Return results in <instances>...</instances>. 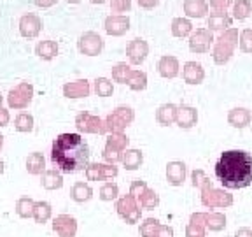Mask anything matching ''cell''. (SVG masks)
Wrapping results in <instances>:
<instances>
[{"mask_svg":"<svg viewBox=\"0 0 252 237\" xmlns=\"http://www.w3.org/2000/svg\"><path fill=\"white\" fill-rule=\"evenodd\" d=\"M125 126H126V121L119 115H116V113H114V115H110L109 118H107V128H109V130L121 132Z\"/></svg>","mask_w":252,"mask_h":237,"instance_id":"obj_31","label":"cell"},{"mask_svg":"<svg viewBox=\"0 0 252 237\" xmlns=\"http://www.w3.org/2000/svg\"><path fill=\"white\" fill-rule=\"evenodd\" d=\"M251 12H252L251 0H238L233 5V16H235L236 20H245V18H249Z\"/></svg>","mask_w":252,"mask_h":237,"instance_id":"obj_26","label":"cell"},{"mask_svg":"<svg viewBox=\"0 0 252 237\" xmlns=\"http://www.w3.org/2000/svg\"><path fill=\"white\" fill-rule=\"evenodd\" d=\"M182 76H184L186 83L189 84H200L205 78L203 67L196 62H188L184 65V71H182Z\"/></svg>","mask_w":252,"mask_h":237,"instance_id":"obj_12","label":"cell"},{"mask_svg":"<svg viewBox=\"0 0 252 237\" xmlns=\"http://www.w3.org/2000/svg\"><path fill=\"white\" fill-rule=\"evenodd\" d=\"M175 121L179 123V126H181V128H191V126L196 125V121H198L196 109H193V107H189V106L179 107Z\"/></svg>","mask_w":252,"mask_h":237,"instance_id":"obj_13","label":"cell"},{"mask_svg":"<svg viewBox=\"0 0 252 237\" xmlns=\"http://www.w3.org/2000/svg\"><path fill=\"white\" fill-rule=\"evenodd\" d=\"M116 195H118V186L112 185V183H107L102 188V192H100V197H102L103 200H110V198H114Z\"/></svg>","mask_w":252,"mask_h":237,"instance_id":"obj_34","label":"cell"},{"mask_svg":"<svg viewBox=\"0 0 252 237\" xmlns=\"http://www.w3.org/2000/svg\"><path fill=\"white\" fill-rule=\"evenodd\" d=\"M77 46H79V51L83 53V55L94 56L103 49V40L96 32H86V34H83V36L79 37Z\"/></svg>","mask_w":252,"mask_h":237,"instance_id":"obj_4","label":"cell"},{"mask_svg":"<svg viewBox=\"0 0 252 237\" xmlns=\"http://www.w3.org/2000/svg\"><path fill=\"white\" fill-rule=\"evenodd\" d=\"M228 119L236 128H244V126H247L251 123V113L247 109H244V107H236V109H233L229 113Z\"/></svg>","mask_w":252,"mask_h":237,"instance_id":"obj_18","label":"cell"},{"mask_svg":"<svg viewBox=\"0 0 252 237\" xmlns=\"http://www.w3.org/2000/svg\"><path fill=\"white\" fill-rule=\"evenodd\" d=\"M63 93L68 99H81V97H88L90 93V84L86 79H79L74 83H67L63 86Z\"/></svg>","mask_w":252,"mask_h":237,"instance_id":"obj_11","label":"cell"},{"mask_svg":"<svg viewBox=\"0 0 252 237\" xmlns=\"http://www.w3.org/2000/svg\"><path fill=\"white\" fill-rule=\"evenodd\" d=\"M27 169L30 174H39L44 170V157L40 153H32L27 158Z\"/></svg>","mask_w":252,"mask_h":237,"instance_id":"obj_27","label":"cell"},{"mask_svg":"<svg viewBox=\"0 0 252 237\" xmlns=\"http://www.w3.org/2000/svg\"><path fill=\"white\" fill-rule=\"evenodd\" d=\"M212 40H214L212 30L198 28L193 36H191V39H189V49L193 53H207L210 49Z\"/></svg>","mask_w":252,"mask_h":237,"instance_id":"obj_6","label":"cell"},{"mask_svg":"<svg viewBox=\"0 0 252 237\" xmlns=\"http://www.w3.org/2000/svg\"><path fill=\"white\" fill-rule=\"evenodd\" d=\"M128 144V137H125L123 134H119V132H116V134H112L109 137V141H107V148L105 151H110V153H119V151L125 150V146Z\"/></svg>","mask_w":252,"mask_h":237,"instance_id":"obj_23","label":"cell"},{"mask_svg":"<svg viewBox=\"0 0 252 237\" xmlns=\"http://www.w3.org/2000/svg\"><path fill=\"white\" fill-rule=\"evenodd\" d=\"M68 4H81V0H67Z\"/></svg>","mask_w":252,"mask_h":237,"instance_id":"obj_40","label":"cell"},{"mask_svg":"<svg viewBox=\"0 0 252 237\" xmlns=\"http://www.w3.org/2000/svg\"><path fill=\"white\" fill-rule=\"evenodd\" d=\"M14 126L18 132H32L33 130V116L28 115V113H21V115L16 116Z\"/></svg>","mask_w":252,"mask_h":237,"instance_id":"obj_25","label":"cell"},{"mask_svg":"<svg viewBox=\"0 0 252 237\" xmlns=\"http://www.w3.org/2000/svg\"><path fill=\"white\" fill-rule=\"evenodd\" d=\"M42 30V21H40L39 16L35 14H23L20 18V32L23 37L28 39H33L37 37Z\"/></svg>","mask_w":252,"mask_h":237,"instance_id":"obj_8","label":"cell"},{"mask_svg":"<svg viewBox=\"0 0 252 237\" xmlns=\"http://www.w3.org/2000/svg\"><path fill=\"white\" fill-rule=\"evenodd\" d=\"M236 42H238V30L228 28V30L217 39L216 49H214V60H216L217 63L228 62L233 49H235Z\"/></svg>","mask_w":252,"mask_h":237,"instance_id":"obj_3","label":"cell"},{"mask_svg":"<svg viewBox=\"0 0 252 237\" xmlns=\"http://www.w3.org/2000/svg\"><path fill=\"white\" fill-rule=\"evenodd\" d=\"M216 176L229 190L245 188L252 183V157L242 150L224 151L216 163Z\"/></svg>","mask_w":252,"mask_h":237,"instance_id":"obj_2","label":"cell"},{"mask_svg":"<svg viewBox=\"0 0 252 237\" xmlns=\"http://www.w3.org/2000/svg\"><path fill=\"white\" fill-rule=\"evenodd\" d=\"M9 123V113L0 107V126H5Z\"/></svg>","mask_w":252,"mask_h":237,"instance_id":"obj_38","label":"cell"},{"mask_svg":"<svg viewBox=\"0 0 252 237\" xmlns=\"http://www.w3.org/2000/svg\"><path fill=\"white\" fill-rule=\"evenodd\" d=\"M240 49L244 53H252V30H244L240 34Z\"/></svg>","mask_w":252,"mask_h":237,"instance_id":"obj_32","label":"cell"},{"mask_svg":"<svg viewBox=\"0 0 252 237\" xmlns=\"http://www.w3.org/2000/svg\"><path fill=\"white\" fill-rule=\"evenodd\" d=\"M94 91L98 97H110L114 86H112V81H109L107 78H96L94 79Z\"/></svg>","mask_w":252,"mask_h":237,"instance_id":"obj_28","label":"cell"},{"mask_svg":"<svg viewBox=\"0 0 252 237\" xmlns=\"http://www.w3.org/2000/svg\"><path fill=\"white\" fill-rule=\"evenodd\" d=\"M2 100H4V99H2V95H0V107H2Z\"/></svg>","mask_w":252,"mask_h":237,"instance_id":"obj_42","label":"cell"},{"mask_svg":"<svg viewBox=\"0 0 252 237\" xmlns=\"http://www.w3.org/2000/svg\"><path fill=\"white\" fill-rule=\"evenodd\" d=\"M158 69L163 78H175L179 74V62L175 56H163L158 63Z\"/></svg>","mask_w":252,"mask_h":237,"instance_id":"obj_15","label":"cell"},{"mask_svg":"<svg viewBox=\"0 0 252 237\" xmlns=\"http://www.w3.org/2000/svg\"><path fill=\"white\" fill-rule=\"evenodd\" d=\"M191 30H193V25H191L189 20H186V18H175V20L172 21V34L175 37L189 36Z\"/></svg>","mask_w":252,"mask_h":237,"instance_id":"obj_22","label":"cell"},{"mask_svg":"<svg viewBox=\"0 0 252 237\" xmlns=\"http://www.w3.org/2000/svg\"><path fill=\"white\" fill-rule=\"evenodd\" d=\"M2 144H4V137L0 135V148H2Z\"/></svg>","mask_w":252,"mask_h":237,"instance_id":"obj_41","label":"cell"},{"mask_svg":"<svg viewBox=\"0 0 252 237\" xmlns=\"http://www.w3.org/2000/svg\"><path fill=\"white\" fill-rule=\"evenodd\" d=\"M186 176V165L182 162H172L166 165V178L172 185H181Z\"/></svg>","mask_w":252,"mask_h":237,"instance_id":"obj_17","label":"cell"},{"mask_svg":"<svg viewBox=\"0 0 252 237\" xmlns=\"http://www.w3.org/2000/svg\"><path fill=\"white\" fill-rule=\"evenodd\" d=\"M42 185L46 186V188H60V186L63 185V179L56 170H47V172L44 174Z\"/></svg>","mask_w":252,"mask_h":237,"instance_id":"obj_30","label":"cell"},{"mask_svg":"<svg viewBox=\"0 0 252 237\" xmlns=\"http://www.w3.org/2000/svg\"><path fill=\"white\" fill-rule=\"evenodd\" d=\"M35 53L42 60H51L58 55V44L55 40H40L35 46Z\"/></svg>","mask_w":252,"mask_h":237,"instance_id":"obj_20","label":"cell"},{"mask_svg":"<svg viewBox=\"0 0 252 237\" xmlns=\"http://www.w3.org/2000/svg\"><path fill=\"white\" fill-rule=\"evenodd\" d=\"M175 118H177V107L173 104H165L156 113V119L161 125H170L172 121H175Z\"/></svg>","mask_w":252,"mask_h":237,"instance_id":"obj_21","label":"cell"},{"mask_svg":"<svg viewBox=\"0 0 252 237\" xmlns=\"http://www.w3.org/2000/svg\"><path fill=\"white\" fill-rule=\"evenodd\" d=\"M130 30V18L123 14H114L109 16L105 20V32L109 36H123Z\"/></svg>","mask_w":252,"mask_h":237,"instance_id":"obj_9","label":"cell"},{"mask_svg":"<svg viewBox=\"0 0 252 237\" xmlns=\"http://www.w3.org/2000/svg\"><path fill=\"white\" fill-rule=\"evenodd\" d=\"M35 2V5L37 7H42V9H46V7H51V5H55L58 0H33Z\"/></svg>","mask_w":252,"mask_h":237,"instance_id":"obj_36","label":"cell"},{"mask_svg":"<svg viewBox=\"0 0 252 237\" xmlns=\"http://www.w3.org/2000/svg\"><path fill=\"white\" fill-rule=\"evenodd\" d=\"M147 53H149V46H147V42L144 39H133L126 47V55L135 65H140L146 60Z\"/></svg>","mask_w":252,"mask_h":237,"instance_id":"obj_10","label":"cell"},{"mask_svg":"<svg viewBox=\"0 0 252 237\" xmlns=\"http://www.w3.org/2000/svg\"><path fill=\"white\" fill-rule=\"evenodd\" d=\"M51 160L63 172H77L90 163V146L79 134H60L53 142Z\"/></svg>","mask_w":252,"mask_h":237,"instance_id":"obj_1","label":"cell"},{"mask_svg":"<svg viewBox=\"0 0 252 237\" xmlns=\"http://www.w3.org/2000/svg\"><path fill=\"white\" fill-rule=\"evenodd\" d=\"M32 95H33V88L30 83H21L18 88L9 91V106L14 109H25L30 104Z\"/></svg>","mask_w":252,"mask_h":237,"instance_id":"obj_5","label":"cell"},{"mask_svg":"<svg viewBox=\"0 0 252 237\" xmlns=\"http://www.w3.org/2000/svg\"><path fill=\"white\" fill-rule=\"evenodd\" d=\"M231 27V18L226 11H216L209 18V28L210 30H228Z\"/></svg>","mask_w":252,"mask_h":237,"instance_id":"obj_16","label":"cell"},{"mask_svg":"<svg viewBox=\"0 0 252 237\" xmlns=\"http://www.w3.org/2000/svg\"><path fill=\"white\" fill-rule=\"evenodd\" d=\"M119 160L123 162V165L126 167V169H130V170H135L140 167L142 163V153L138 150H126L123 151V155L119 157Z\"/></svg>","mask_w":252,"mask_h":237,"instance_id":"obj_19","label":"cell"},{"mask_svg":"<svg viewBox=\"0 0 252 237\" xmlns=\"http://www.w3.org/2000/svg\"><path fill=\"white\" fill-rule=\"evenodd\" d=\"M184 12L189 18H203L209 12V4L205 0H184Z\"/></svg>","mask_w":252,"mask_h":237,"instance_id":"obj_14","label":"cell"},{"mask_svg":"<svg viewBox=\"0 0 252 237\" xmlns=\"http://www.w3.org/2000/svg\"><path fill=\"white\" fill-rule=\"evenodd\" d=\"M128 84H130L131 90H137V91L144 90V88L147 86V76L140 71H133L131 72V78H130V81H128Z\"/></svg>","mask_w":252,"mask_h":237,"instance_id":"obj_29","label":"cell"},{"mask_svg":"<svg viewBox=\"0 0 252 237\" xmlns=\"http://www.w3.org/2000/svg\"><path fill=\"white\" fill-rule=\"evenodd\" d=\"M131 69L126 65V63H116L114 69H112V78L118 83H128L131 78Z\"/></svg>","mask_w":252,"mask_h":237,"instance_id":"obj_24","label":"cell"},{"mask_svg":"<svg viewBox=\"0 0 252 237\" xmlns=\"http://www.w3.org/2000/svg\"><path fill=\"white\" fill-rule=\"evenodd\" d=\"M91 4H103V2H105V0H90Z\"/></svg>","mask_w":252,"mask_h":237,"instance_id":"obj_39","label":"cell"},{"mask_svg":"<svg viewBox=\"0 0 252 237\" xmlns=\"http://www.w3.org/2000/svg\"><path fill=\"white\" fill-rule=\"evenodd\" d=\"M2 167H4V165H2V162H0V172H2V170H4V169H2Z\"/></svg>","mask_w":252,"mask_h":237,"instance_id":"obj_43","label":"cell"},{"mask_svg":"<svg viewBox=\"0 0 252 237\" xmlns=\"http://www.w3.org/2000/svg\"><path fill=\"white\" fill-rule=\"evenodd\" d=\"M138 5L144 9H153L158 5V0H138Z\"/></svg>","mask_w":252,"mask_h":237,"instance_id":"obj_37","label":"cell"},{"mask_svg":"<svg viewBox=\"0 0 252 237\" xmlns=\"http://www.w3.org/2000/svg\"><path fill=\"white\" fill-rule=\"evenodd\" d=\"M233 4V0H210V7L214 11H226V7Z\"/></svg>","mask_w":252,"mask_h":237,"instance_id":"obj_35","label":"cell"},{"mask_svg":"<svg viewBox=\"0 0 252 237\" xmlns=\"http://www.w3.org/2000/svg\"><path fill=\"white\" fill-rule=\"evenodd\" d=\"M75 125H77L79 130L83 132H91V134H103L107 130V125H103L102 119L96 118V116H91L88 113H83L75 118Z\"/></svg>","mask_w":252,"mask_h":237,"instance_id":"obj_7","label":"cell"},{"mask_svg":"<svg viewBox=\"0 0 252 237\" xmlns=\"http://www.w3.org/2000/svg\"><path fill=\"white\" fill-rule=\"evenodd\" d=\"M112 12H126L131 9V0H110Z\"/></svg>","mask_w":252,"mask_h":237,"instance_id":"obj_33","label":"cell"}]
</instances>
